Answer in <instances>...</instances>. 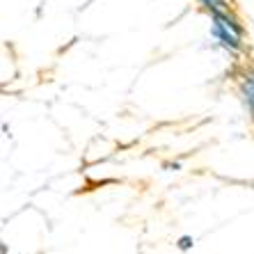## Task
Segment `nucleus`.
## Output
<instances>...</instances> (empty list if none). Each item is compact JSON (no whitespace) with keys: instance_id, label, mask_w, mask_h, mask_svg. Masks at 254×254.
I'll list each match as a JSON object with an SVG mask.
<instances>
[{"instance_id":"nucleus-1","label":"nucleus","mask_w":254,"mask_h":254,"mask_svg":"<svg viewBox=\"0 0 254 254\" xmlns=\"http://www.w3.org/2000/svg\"><path fill=\"white\" fill-rule=\"evenodd\" d=\"M211 37L222 48H227L229 53H241V51H243V37L236 35L234 30L225 28V25L218 23V21H213V23H211Z\"/></svg>"},{"instance_id":"nucleus-2","label":"nucleus","mask_w":254,"mask_h":254,"mask_svg":"<svg viewBox=\"0 0 254 254\" xmlns=\"http://www.w3.org/2000/svg\"><path fill=\"white\" fill-rule=\"evenodd\" d=\"M211 18L213 21H218V23H222L225 28H229V30H234L236 35H241V37H245V28H243V23L238 21L234 14L229 12V9H211Z\"/></svg>"},{"instance_id":"nucleus-3","label":"nucleus","mask_w":254,"mask_h":254,"mask_svg":"<svg viewBox=\"0 0 254 254\" xmlns=\"http://www.w3.org/2000/svg\"><path fill=\"white\" fill-rule=\"evenodd\" d=\"M238 89H241V96H243V101L248 103V108L254 110V80L250 76H245L241 83H238Z\"/></svg>"},{"instance_id":"nucleus-4","label":"nucleus","mask_w":254,"mask_h":254,"mask_svg":"<svg viewBox=\"0 0 254 254\" xmlns=\"http://www.w3.org/2000/svg\"><path fill=\"white\" fill-rule=\"evenodd\" d=\"M199 2L206 7L208 12H211V9H229L227 0H199Z\"/></svg>"},{"instance_id":"nucleus-5","label":"nucleus","mask_w":254,"mask_h":254,"mask_svg":"<svg viewBox=\"0 0 254 254\" xmlns=\"http://www.w3.org/2000/svg\"><path fill=\"white\" fill-rule=\"evenodd\" d=\"M177 248L181 250V252H188V250L195 248V238H192V236H181L177 241Z\"/></svg>"},{"instance_id":"nucleus-6","label":"nucleus","mask_w":254,"mask_h":254,"mask_svg":"<svg viewBox=\"0 0 254 254\" xmlns=\"http://www.w3.org/2000/svg\"><path fill=\"white\" fill-rule=\"evenodd\" d=\"M167 170H174V172H177V170H181V163H167Z\"/></svg>"},{"instance_id":"nucleus-7","label":"nucleus","mask_w":254,"mask_h":254,"mask_svg":"<svg viewBox=\"0 0 254 254\" xmlns=\"http://www.w3.org/2000/svg\"><path fill=\"white\" fill-rule=\"evenodd\" d=\"M248 76H250V78H252V80H254V58H252V64H250V71H248Z\"/></svg>"},{"instance_id":"nucleus-8","label":"nucleus","mask_w":254,"mask_h":254,"mask_svg":"<svg viewBox=\"0 0 254 254\" xmlns=\"http://www.w3.org/2000/svg\"><path fill=\"white\" fill-rule=\"evenodd\" d=\"M250 115H252V124H254V110H250Z\"/></svg>"}]
</instances>
